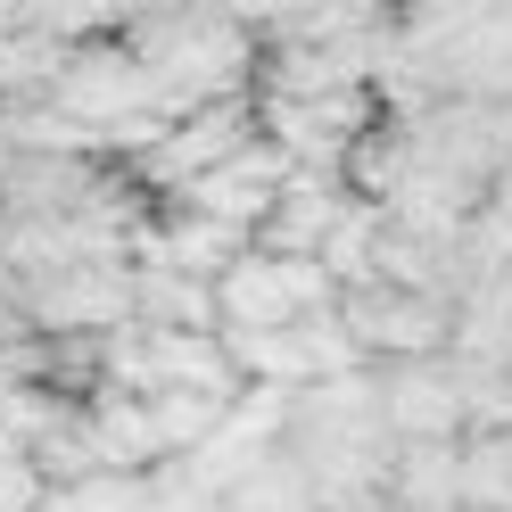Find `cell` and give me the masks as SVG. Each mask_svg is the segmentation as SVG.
<instances>
[{
	"instance_id": "obj_1",
	"label": "cell",
	"mask_w": 512,
	"mask_h": 512,
	"mask_svg": "<svg viewBox=\"0 0 512 512\" xmlns=\"http://www.w3.org/2000/svg\"><path fill=\"white\" fill-rule=\"evenodd\" d=\"M124 42L141 50V67H149L166 108H199V100H223V91H248L256 58H265V34L207 9V0H166V9L124 17Z\"/></svg>"
},
{
	"instance_id": "obj_2",
	"label": "cell",
	"mask_w": 512,
	"mask_h": 512,
	"mask_svg": "<svg viewBox=\"0 0 512 512\" xmlns=\"http://www.w3.org/2000/svg\"><path fill=\"white\" fill-rule=\"evenodd\" d=\"M248 141H256V83L223 91V100H199V108H174L124 166H133V182L149 199H174V190H190L207 166H223V157L248 149Z\"/></svg>"
},
{
	"instance_id": "obj_3",
	"label": "cell",
	"mask_w": 512,
	"mask_h": 512,
	"mask_svg": "<svg viewBox=\"0 0 512 512\" xmlns=\"http://www.w3.org/2000/svg\"><path fill=\"white\" fill-rule=\"evenodd\" d=\"M347 339L364 347V364H389V356H446L455 339V290H413V281L389 273H364L331 298Z\"/></svg>"
},
{
	"instance_id": "obj_4",
	"label": "cell",
	"mask_w": 512,
	"mask_h": 512,
	"mask_svg": "<svg viewBox=\"0 0 512 512\" xmlns=\"http://www.w3.org/2000/svg\"><path fill=\"white\" fill-rule=\"evenodd\" d=\"M339 281L323 273V256H273V248H240L215 273V331H290L298 314L331 306Z\"/></svg>"
},
{
	"instance_id": "obj_5",
	"label": "cell",
	"mask_w": 512,
	"mask_h": 512,
	"mask_svg": "<svg viewBox=\"0 0 512 512\" xmlns=\"http://www.w3.org/2000/svg\"><path fill=\"white\" fill-rule=\"evenodd\" d=\"M256 124H265L298 166H339V157L380 124V91H372V83H339V91H256Z\"/></svg>"
},
{
	"instance_id": "obj_6",
	"label": "cell",
	"mask_w": 512,
	"mask_h": 512,
	"mask_svg": "<svg viewBox=\"0 0 512 512\" xmlns=\"http://www.w3.org/2000/svg\"><path fill=\"white\" fill-rule=\"evenodd\" d=\"M25 306H34V331H116L133 323V256H75V265H50L25 281Z\"/></svg>"
},
{
	"instance_id": "obj_7",
	"label": "cell",
	"mask_w": 512,
	"mask_h": 512,
	"mask_svg": "<svg viewBox=\"0 0 512 512\" xmlns=\"http://www.w3.org/2000/svg\"><path fill=\"white\" fill-rule=\"evenodd\" d=\"M372 389H380V422H389L397 446H413V438H463L455 356H389V364H372Z\"/></svg>"
},
{
	"instance_id": "obj_8",
	"label": "cell",
	"mask_w": 512,
	"mask_h": 512,
	"mask_svg": "<svg viewBox=\"0 0 512 512\" xmlns=\"http://www.w3.org/2000/svg\"><path fill=\"white\" fill-rule=\"evenodd\" d=\"M290 166H298V157L281 149L265 124H256V141H248V149H232L223 166H207L190 190H174V199H182V207H199V215H215V223H240V232L256 240V223L273 215V199H281V182H290Z\"/></svg>"
},
{
	"instance_id": "obj_9",
	"label": "cell",
	"mask_w": 512,
	"mask_h": 512,
	"mask_svg": "<svg viewBox=\"0 0 512 512\" xmlns=\"http://www.w3.org/2000/svg\"><path fill=\"white\" fill-rule=\"evenodd\" d=\"M108 174V149H17L0 174V207L9 215H75Z\"/></svg>"
},
{
	"instance_id": "obj_10",
	"label": "cell",
	"mask_w": 512,
	"mask_h": 512,
	"mask_svg": "<svg viewBox=\"0 0 512 512\" xmlns=\"http://www.w3.org/2000/svg\"><path fill=\"white\" fill-rule=\"evenodd\" d=\"M347 199H356V190H347L339 166H290V182H281L273 215L256 223V248H273V256H314Z\"/></svg>"
},
{
	"instance_id": "obj_11",
	"label": "cell",
	"mask_w": 512,
	"mask_h": 512,
	"mask_svg": "<svg viewBox=\"0 0 512 512\" xmlns=\"http://www.w3.org/2000/svg\"><path fill=\"white\" fill-rule=\"evenodd\" d=\"M83 438H91V463L100 471H157V463H174L166 455V438H157L149 422V397L141 389H91L83 397Z\"/></svg>"
},
{
	"instance_id": "obj_12",
	"label": "cell",
	"mask_w": 512,
	"mask_h": 512,
	"mask_svg": "<svg viewBox=\"0 0 512 512\" xmlns=\"http://www.w3.org/2000/svg\"><path fill=\"white\" fill-rule=\"evenodd\" d=\"M389 512H463V438H413L380 479Z\"/></svg>"
},
{
	"instance_id": "obj_13",
	"label": "cell",
	"mask_w": 512,
	"mask_h": 512,
	"mask_svg": "<svg viewBox=\"0 0 512 512\" xmlns=\"http://www.w3.org/2000/svg\"><path fill=\"white\" fill-rule=\"evenodd\" d=\"M133 314L166 331H215V281L174 265H133Z\"/></svg>"
},
{
	"instance_id": "obj_14",
	"label": "cell",
	"mask_w": 512,
	"mask_h": 512,
	"mask_svg": "<svg viewBox=\"0 0 512 512\" xmlns=\"http://www.w3.org/2000/svg\"><path fill=\"white\" fill-rule=\"evenodd\" d=\"M215 512H323V496H314V479L273 446V455H256L240 479L215 488Z\"/></svg>"
},
{
	"instance_id": "obj_15",
	"label": "cell",
	"mask_w": 512,
	"mask_h": 512,
	"mask_svg": "<svg viewBox=\"0 0 512 512\" xmlns=\"http://www.w3.org/2000/svg\"><path fill=\"white\" fill-rule=\"evenodd\" d=\"M380 223H389V215H380L372 199H347L339 223L323 232V248H314V256H323V273L339 281V290H347V281H364V273L380 265Z\"/></svg>"
},
{
	"instance_id": "obj_16",
	"label": "cell",
	"mask_w": 512,
	"mask_h": 512,
	"mask_svg": "<svg viewBox=\"0 0 512 512\" xmlns=\"http://www.w3.org/2000/svg\"><path fill=\"white\" fill-rule=\"evenodd\" d=\"M463 265H471V281H479V273L512 281V190H488V199L471 207V223H463Z\"/></svg>"
},
{
	"instance_id": "obj_17",
	"label": "cell",
	"mask_w": 512,
	"mask_h": 512,
	"mask_svg": "<svg viewBox=\"0 0 512 512\" xmlns=\"http://www.w3.org/2000/svg\"><path fill=\"white\" fill-rule=\"evenodd\" d=\"M149 422H157V438H166V455H190V446L223 422V397H207V389H149Z\"/></svg>"
},
{
	"instance_id": "obj_18",
	"label": "cell",
	"mask_w": 512,
	"mask_h": 512,
	"mask_svg": "<svg viewBox=\"0 0 512 512\" xmlns=\"http://www.w3.org/2000/svg\"><path fill=\"white\" fill-rule=\"evenodd\" d=\"M455 380H463V430H512V364L455 356Z\"/></svg>"
},
{
	"instance_id": "obj_19",
	"label": "cell",
	"mask_w": 512,
	"mask_h": 512,
	"mask_svg": "<svg viewBox=\"0 0 512 512\" xmlns=\"http://www.w3.org/2000/svg\"><path fill=\"white\" fill-rule=\"evenodd\" d=\"M42 496H50L42 463L25 446H0V512H42Z\"/></svg>"
},
{
	"instance_id": "obj_20",
	"label": "cell",
	"mask_w": 512,
	"mask_h": 512,
	"mask_svg": "<svg viewBox=\"0 0 512 512\" xmlns=\"http://www.w3.org/2000/svg\"><path fill=\"white\" fill-rule=\"evenodd\" d=\"M25 17H34V0H0V34H17Z\"/></svg>"
},
{
	"instance_id": "obj_21",
	"label": "cell",
	"mask_w": 512,
	"mask_h": 512,
	"mask_svg": "<svg viewBox=\"0 0 512 512\" xmlns=\"http://www.w3.org/2000/svg\"><path fill=\"white\" fill-rule=\"evenodd\" d=\"M496 190H512V157H504V174H496Z\"/></svg>"
},
{
	"instance_id": "obj_22",
	"label": "cell",
	"mask_w": 512,
	"mask_h": 512,
	"mask_svg": "<svg viewBox=\"0 0 512 512\" xmlns=\"http://www.w3.org/2000/svg\"><path fill=\"white\" fill-rule=\"evenodd\" d=\"M9 157H17V149H9V141H0V174H9Z\"/></svg>"
},
{
	"instance_id": "obj_23",
	"label": "cell",
	"mask_w": 512,
	"mask_h": 512,
	"mask_svg": "<svg viewBox=\"0 0 512 512\" xmlns=\"http://www.w3.org/2000/svg\"><path fill=\"white\" fill-rule=\"evenodd\" d=\"M0 232H9V207H0Z\"/></svg>"
}]
</instances>
